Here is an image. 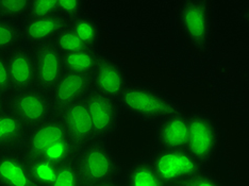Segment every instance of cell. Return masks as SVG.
<instances>
[{
    "label": "cell",
    "mask_w": 249,
    "mask_h": 186,
    "mask_svg": "<svg viewBox=\"0 0 249 186\" xmlns=\"http://www.w3.org/2000/svg\"><path fill=\"white\" fill-rule=\"evenodd\" d=\"M84 186H94L121 179L123 164L109 142L95 139L79 149L75 159Z\"/></svg>",
    "instance_id": "1"
},
{
    "label": "cell",
    "mask_w": 249,
    "mask_h": 186,
    "mask_svg": "<svg viewBox=\"0 0 249 186\" xmlns=\"http://www.w3.org/2000/svg\"><path fill=\"white\" fill-rule=\"evenodd\" d=\"M117 101L122 111L150 121L160 122L184 112L166 96L140 84H128Z\"/></svg>",
    "instance_id": "2"
},
{
    "label": "cell",
    "mask_w": 249,
    "mask_h": 186,
    "mask_svg": "<svg viewBox=\"0 0 249 186\" xmlns=\"http://www.w3.org/2000/svg\"><path fill=\"white\" fill-rule=\"evenodd\" d=\"M158 176L167 186L188 182L191 178L206 170L207 166L184 149H159L147 157Z\"/></svg>",
    "instance_id": "3"
},
{
    "label": "cell",
    "mask_w": 249,
    "mask_h": 186,
    "mask_svg": "<svg viewBox=\"0 0 249 186\" xmlns=\"http://www.w3.org/2000/svg\"><path fill=\"white\" fill-rule=\"evenodd\" d=\"M8 110L24 122L28 130L55 115L50 93L36 86L11 94Z\"/></svg>",
    "instance_id": "4"
},
{
    "label": "cell",
    "mask_w": 249,
    "mask_h": 186,
    "mask_svg": "<svg viewBox=\"0 0 249 186\" xmlns=\"http://www.w3.org/2000/svg\"><path fill=\"white\" fill-rule=\"evenodd\" d=\"M220 145L219 127L203 112L189 115L188 150L207 167L216 156Z\"/></svg>",
    "instance_id": "5"
},
{
    "label": "cell",
    "mask_w": 249,
    "mask_h": 186,
    "mask_svg": "<svg viewBox=\"0 0 249 186\" xmlns=\"http://www.w3.org/2000/svg\"><path fill=\"white\" fill-rule=\"evenodd\" d=\"M92 119L95 139L110 142L121 123L122 109L118 101L96 91L84 99Z\"/></svg>",
    "instance_id": "6"
},
{
    "label": "cell",
    "mask_w": 249,
    "mask_h": 186,
    "mask_svg": "<svg viewBox=\"0 0 249 186\" xmlns=\"http://www.w3.org/2000/svg\"><path fill=\"white\" fill-rule=\"evenodd\" d=\"M70 138L64 123L59 115H53L46 121L29 129L20 150L26 156H43L61 140Z\"/></svg>",
    "instance_id": "7"
},
{
    "label": "cell",
    "mask_w": 249,
    "mask_h": 186,
    "mask_svg": "<svg viewBox=\"0 0 249 186\" xmlns=\"http://www.w3.org/2000/svg\"><path fill=\"white\" fill-rule=\"evenodd\" d=\"M180 24L190 43L202 49L211 33V14L208 2L185 1L180 11Z\"/></svg>",
    "instance_id": "8"
},
{
    "label": "cell",
    "mask_w": 249,
    "mask_h": 186,
    "mask_svg": "<svg viewBox=\"0 0 249 186\" xmlns=\"http://www.w3.org/2000/svg\"><path fill=\"white\" fill-rule=\"evenodd\" d=\"M93 89L92 75L64 72L50 92L55 114L59 115L69 106L84 100Z\"/></svg>",
    "instance_id": "9"
},
{
    "label": "cell",
    "mask_w": 249,
    "mask_h": 186,
    "mask_svg": "<svg viewBox=\"0 0 249 186\" xmlns=\"http://www.w3.org/2000/svg\"><path fill=\"white\" fill-rule=\"evenodd\" d=\"M35 56L36 87L50 93L64 74L63 58L53 43L32 49Z\"/></svg>",
    "instance_id": "10"
},
{
    "label": "cell",
    "mask_w": 249,
    "mask_h": 186,
    "mask_svg": "<svg viewBox=\"0 0 249 186\" xmlns=\"http://www.w3.org/2000/svg\"><path fill=\"white\" fill-rule=\"evenodd\" d=\"M69 25L70 21L59 14L46 18L26 19L21 26V45L32 50L53 43Z\"/></svg>",
    "instance_id": "11"
},
{
    "label": "cell",
    "mask_w": 249,
    "mask_h": 186,
    "mask_svg": "<svg viewBox=\"0 0 249 186\" xmlns=\"http://www.w3.org/2000/svg\"><path fill=\"white\" fill-rule=\"evenodd\" d=\"M92 80L94 91L116 100L129 84L120 64L103 54L93 71Z\"/></svg>",
    "instance_id": "12"
},
{
    "label": "cell",
    "mask_w": 249,
    "mask_h": 186,
    "mask_svg": "<svg viewBox=\"0 0 249 186\" xmlns=\"http://www.w3.org/2000/svg\"><path fill=\"white\" fill-rule=\"evenodd\" d=\"M59 116L64 123L70 139L78 150L95 140L93 123L86 101H79L69 106Z\"/></svg>",
    "instance_id": "13"
},
{
    "label": "cell",
    "mask_w": 249,
    "mask_h": 186,
    "mask_svg": "<svg viewBox=\"0 0 249 186\" xmlns=\"http://www.w3.org/2000/svg\"><path fill=\"white\" fill-rule=\"evenodd\" d=\"M0 186H38L20 149L0 151Z\"/></svg>",
    "instance_id": "14"
},
{
    "label": "cell",
    "mask_w": 249,
    "mask_h": 186,
    "mask_svg": "<svg viewBox=\"0 0 249 186\" xmlns=\"http://www.w3.org/2000/svg\"><path fill=\"white\" fill-rule=\"evenodd\" d=\"M9 74L14 92L36 86V72L32 50L20 45L7 53Z\"/></svg>",
    "instance_id": "15"
},
{
    "label": "cell",
    "mask_w": 249,
    "mask_h": 186,
    "mask_svg": "<svg viewBox=\"0 0 249 186\" xmlns=\"http://www.w3.org/2000/svg\"><path fill=\"white\" fill-rule=\"evenodd\" d=\"M189 142V115L185 112L166 118L157 129L159 149H184ZM188 149V148H186Z\"/></svg>",
    "instance_id": "16"
},
{
    "label": "cell",
    "mask_w": 249,
    "mask_h": 186,
    "mask_svg": "<svg viewBox=\"0 0 249 186\" xmlns=\"http://www.w3.org/2000/svg\"><path fill=\"white\" fill-rule=\"evenodd\" d=\"M28 128L10 110L0 112V151L20 149Z\"/></svg>",
    "instance_id": "17"
},
{
    "label": "cell",
    "mask_w": 249,
    "mask_h": 186,
    "mask_svg": "<svg viewBox=\"0 0 249 186\" xmlns=\"http://www.w3.org/2000/svg\"><path fill=\"white\" fill-rule=\"evenodd\" d=\"M122 180L126 186H167L158 176L148 159L132 162L124 169Z\"/></svg>",
    "instance_id": "18"
},
{
    "label": "cell",
    "mask_w": 249,
    "mask_h": 186,
    "mask_svg": "<svg viewBox=\"0 0 249 186\" xmlns=\"http://www.w3.org/2000/svg\"><path fill=\"white\" fill-rule=\"evenodd\" d=\"M69 27L88 48L98 49L103 38V33H101L100 25L94 17L84 13L70 21Z\"/></svg>",
    "instance_id": "19"
},
{
    "label": "cell",
    "mask_w": 249,
    "mask_h": 186,
    "mask_svg": "<svg viewBox=\"0 0 249 186\" xmlns=\"http://www.w3.org/2000/svg\"><path fill=\"white\" fill-rule=\"evenodd\" d=\"M98 49H84L81 51L62 54L65 72L92 75L100 59Z\"/></svg>",
    "instance_id": "20"
},
{
    "label": "cell",
    "mask_w": 249,
    "mask_h": 186,
    "mask_svg": "<svg viewBox=\"0 0 249 186\" xmlns=\"http://www.w3.org/2000/svg\"><path fill=\"white\" fill-rule=\"evenodd\" d=\"M32 176L38 186H50L54 181L60 166L45 157L26 156Z\"/></svg>",
    "instance_id": "21"
},
{
    "label": "cell",
    "mask_w": 249,
    "mask_h": 186,
    "mask_svg": "<svg viewBox=\"0 0 249 186\" xmlns=\"http://www.w3.org/2000/svg\"><path fill=\"white\" fill-rule=\"evenodd\" d=\"M22 22L0 18V53L7 54L21 45Z\"/></svg>",
    "instance_id": "22"
},
{
    "label": "cell",
    "mask_w": 249,
    "mask_h": 186,
    "mask_svg": "<svg viewBox=\"0 0 249 186\" xmlns=\"http://www.w3.org/2000/svg\"><path fill=\"white\" fill-rule=\"evenodd\" d=\"M30 0H0V18L24 22L27 19Z\"/></svg>",
    "instance_id": "23"
},
{
    "label": "cell",
    "mask_w": 249,
    "mask_h": 186,
    "mask_svg": "<svg viewBox=\"0 0 249 186\" xmlns=\"http://www.w3.org/2000/svg\"><path fill=\"white\" fill-rule=\"evenodd\" d=\"M53 43L62 54H69L81 51V50L84 49H90L88 48L86 45L77 37L75 33L71 30L70 27L65 28V29L54 38V41Z\"/></svg>",
    "instance_id": "24"
},
{
    "label": "cell",
    "mask_w": 249,
    "mask_h": 186,
    "mask_svg": "<svg viewBox=\"0 0 249 186\" xmlns=\"http://www.w3.org/2000/svg\"><path fill=\"white\" fill-rule=\"evenodd\" d=\"M58 14L56 0H30L27 19L46 18Z\"/></svg>",
    "instance_id": "25"
},
{
    "label": "cell",
    "mask_w": 249,
    "mask_h": 186,
    "mask_svg": "<svg viewBox=\"0 0 249 186\" xmlns=\"http://www.w3.org/2000/svg\"><path fill=\"white\" fill-rule=\"evenodd\" d=\"M50 186H84L78 173L75 161L60 166L54 181Z\"/></svg>",
    "instance_id": "26"
},
{
    "label": "cell",
    "mask_w": 249,
    "mask_h": 186,
    "mask_svg": "<svg viewBox=\"0 0 249 186\" xmlns=\"http://www.w3.org/2000/svg\"><path fill=\"white\" fill-rule=\"evenodd\" d=\"M86 2L82 0H60L58 1L59 15L71 21L84 14Z\"/></svg>",
    "instance_id": "27"
},
{
    "label": "cell",
    "mask_w": 249,
    "mask_h": 186,
    "mask_svg": "<svg viewBox=\"0 0 249 186\" xmlns=\"http://www.w3.org/2000/svg\"><path fill=\"white\" fill-rule=\"evenodd\" d=\"M13 92L14 89L9 74L7 54L0 53V93L8 98Z\"/></svg>",
    "instance_id": "28"
},
{
    "label": "cell",
    "mask_w": 249,
    "mask_h": 186,
    "mask_svg": "<svg viewBox=\"0 0 249 186\" xmlns=\"http://www.w3.org/2000/svg\"><path fill=\"white\" fill-rule=\"evenodd\" d=\"M185 183L189 186H227L218 177L210 173L207 169L191 178Z\"/></svg>",
    "instance_id": "29"
},
{
    "label": "cell",
    "mask_w": 249,
    "mask_h": 186,
    "mask_svg": "<svg viewBox=\"0 0 249 186\" xmlns=\"http://www.w3.org/2000/svg\"><path fill=\"white\" fill-rule=\"evenodd\" d=\"M94 186H126V185H124V181L121 178L118 180H114V181H110V182L103 183V184H97V185H94Z\"/></svg>",
    "instance_id": "30"
},
{
    "label": "cell",
    "mask_w": 249,
    "mask_h": 186,
    "mask_svg": "<svg viewBox=\"0 0 249 186\" xmlns=\"http://www.w3.org/2000/svg\"><path fill=\"white\" fill-rule=\"evenodd\" d=\"M8 110V98L0 93V112Z\"/></svg>",
    "instance_id": "31"
},
{
    "label": "cell",
    "mask_w": 249,
    "mask_h": 186,
    "mask_svg": "<svg viewBox=\"0 0 249 186\" xmlns=\"http://www.w3.org/2000/svg\"><path fill=\"white\" fill-rule=\"evenodd\" d=\"M173 186H189L186 183H179V184H176V185H173Z\"/></svg>",
    "instance_id": "32"
}]
</instances>
